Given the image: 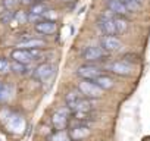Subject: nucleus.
I'll return each instance as SVG.
<instances>
[{
	"label": "nucleus",
	"instance_id": "nucleus-29",
	"mask_svg": "<svg viewBox=\"0 0 150 141\" xmlns=\"http://www.w3.org/2000/svg\"><path fill=\"white\" fill-rule=\"evenodd\" d=\"M16 0H5V2H3V5H5V8H8L9 11H12L15 6H16Z\"/></svg>",
	"mask_w": 150,
	"mask_h": 141
},
{
	"label": "nucleus",
	"instance_id": "nucleus-14",
	"mask_svg": "<svg viewBox=\"0 0 150 141\" xmlns=\"http://www.w3.org/2000/svg\"><path fill=\"white\" fill-rule=\"evenodd\" d=\"M12 59L19 62V63H24V65H28L31 63L34 59L30 53V50H25V49H16L12 51Z\"/></svg>",
	"mask_w": 150,
	"mask_h": 141
},
{
	"label": "nucleus",
	"instance_id": "nucleus-31",
	"mask_svg": "<svg viewBox=\"0 0 150 141\" xmlns=\"http://www.w3.org/2000/svg\"><path fill=\"white\" fill-rule=\"evenodd\" d=\"M135 2H137V3H140V5H143V3L146 2V0H135Z\"/></svg>",
	"mask_w": 150,
	"mask_h": 141
},
{
	"label": "nucleus",
	"instance_id": "nucleus-15",
	"mask_svg": "<svg viewBox=\"0 0 150 141\" xmlns=\"http://www.w3.org/2000/svg\"><path fill=\"white\" fill-rule=\"evenodd\" d=\"M108 9L109 11H112L116 16H127L128 15V11H127V8L119 2V0H108Z\"/></svg>",
	"mask_w": 150,
	"mask_h": 141
},
{
	"label": "nucleus",
	"instance_id": "nucleus-27",
	"mask_svg": "<svg viewBox=\"0 0 150 141\" xmlns=\"http://www.w3.org/2000/svg\"><path fill=\"white\" fill-rule=\"evenodd\" d=\"M15 18H16L21 24H25V22L28 21V15L24 13V12H18V13H15Z\"/></svg>",
	"mask_w": 150,
	"mask_h": 141
},
{
	"label": "nucleus",
	"instance_id": "nucleus-22",
	"mask_svg": "<svg viewBox=\"0 0 150 141\" xmlns=\"http://www.w3.org/2000/svg\"><path fill=\"white\" fill-rule=\"evenodd\" d=\"M9 96H11V87L6 85V84H3L2 81H0V102L8 100Z\"/></svg>",
	"mask_w": 150,
	"mask_h": 141
},
{
	"label": "nucleus",
	"instance_id": "nucleus-13",
	"mask_svg": "<svg viewBox=\"0 0 150 141\" xmlns=\"http://www.w3.org/2000/svg\"><path fill=\"white\" fill-rule=\"evenodd\" d=\"M46 46V41L44 40H40V38H27V40H22L16 44L18 49H25V50H31V49H43Z\"/></svg>",
	"mask_w": 150,
	"mask_h": 141
},
{
	"label": "nucleus",
	"instance_id": "nucleus-21",
	"mask_svg": "<svg viewBox=\"0 0 150 141\" xmlns=\"http://www.w3.org/2000/svg\"><path fill=\"white\" fill-rule=\"evenodd\" d=\"M46 11H47V6H46L44 2H35V3L31 6V9H30L28 13H34V15H40V16H41Z\"/></svg>",
	"mask_w": 150,
	"mask_h": 141
},
{
	"label": "nucleus",
	"instance_id": "nucleus-4",
	"mask_svg": "<svg viewBox=\"0 0 150 141\" xmlns=\"http://www.w3.org/2000/svg\"><path fill=\"white\" fill-rule=\"evenodd\" d=\"M112 74L118 75V77H129L132 75V65L125 62V60H116V62H112L110 65L106 66Z\"/></svg>",
	"mask_w": 150,
	"mask_h": 141
},
{
	"label": "nucleus",
	"instance_id": "nucleus-12",
	"mask_svg": "<svg viewBox=\"0 0 150 141\" xmlns=\"http://www.w3.org/2000/svg\"><path fill=\"white\" fill-rule=\"evenodd\" d=\"M34 30L37 32L43 34V35H50V34H54L56 32L57 27H56V22H53V21H44L43 19V21H40V22H37L34 25Z\"/></svg>",
	"mask_w": 150,
	"mask_h": 141
},
{
	"label": "nucleus",
	"instance_id": "nucleus-30",
	"mask_svg": "<svg viewBox=\"0 0 150 141\" xmlns=\"http://www.w3.org/2000/svg\"><path fill=\"white\" fill-rule=\"evenodd\" d=\"M21 3H22V5H31V6H33V5L35 3V0H21Z\"/></svg>",
	"mask_w": 150,
	"mask_h": 141
},
{
	"label": "nucleus",
	"instance_id": "nucleus-5",
	"mask_svg": "<svg viewBox=\"0 0 150 141\" xmlns=\"http://www.w3.org/2000/svg\"><path fill=\"white\" fill-rule=\"evenodd\" d=\"M5 123H6V128L13 134H22L24 129H25V119L21 115H16V113H11L6 118Z\"/></svg>",
	"mask_w": 150,
	"mask_h": 141
},
{
	"label": "nucleus",
	"instance_id": "nucleus-26",
	"mask_svg": "<svg viewBox=\"0 0 150 141\" xmlns=\"http://www.w3.org/2000/svg\"><path fill=\"white\" fill-rule=\"evenodd\" d=\"M13 18H15V13H13L12 11H6L5 15L2 16V22H3V24H8V22H11Z\"/></svg>",
	"mask_w": 150,
	"mask_h": 141
},
{
	"label": "nucleus",
	"instance_id": "nucleus-3",
	"mask_svg": "<svg viewBox=\"0 0 150 141\" xmlns=\"http://www.w3.org/2000/svg\"><path fill=\"white\" fill-rule=\"evenodd\" d=\"M105 70L97 66V65H91V63H87V65H83L77 69V75L81 78V80H96L99 75H102Z\"/></svg>",
	"mask_w": 150,
	"mask_h": 141
},
{
	"label": "nucleus",
	"instance_id": "nucleus-23",
	"mask_svg": "<svg viewBox=\"0 0 150 141\" xmlns=\"http://www.w3.org/2000/svg\"><path fill=\"white\" fill-rule=\"evenodd\" d=\"M11 69L13 70V72H16V74H25V72H27V65L13 60V62L11 63Z\"/></svg>",
	"mask_w": 150,
	"mask_h": 141
},
{
	"label": "nucleus",
	"instance_id": "nucleus-9",
	"mask_svg": "<svg viewBox=\"0 0 150 141\" xmlns=\"http://www.w3.org/2000/svg\"><path fill=\"white\" fill-rule=\"evenodd\" d=\"M53 69H54L53 65H50V63H41V65H38V66L34 69L33 77H34V80H37V81H46L47 78L52 77Z\"/></svg>",
	"mask_w": 150,
	"mask_h": 141
},
{
	"label": "nucleus",
	"instance_id": "nucleus-11",
	"mask_svg": "<svg viewBox=\"0 0 150 141\" xmlns=\"http://www.w3.org/2000/svg\"><path fill=\"white\" fill-rule=\"evenodd\" d=\"M68 109H69L72 113H77V112H91L93 103H91V99L83 97V99H80L78 102H75L74 104L68 106Z\"/></svg>",
	"mask_w": 150,
	"mask_h": 141
},
{
	"label": "nucleus",
	"instance_id": "nucleus-28",
	"mask_svg": "<svg viewBox=\"0 0 150 141\" xmlns=\"http://www.w3.org/2000/svg\"><path fill=\"white\" fill-rule=\"evenodd\" d=\"M28 21L37 24V22L43 21V16H40V15H34V13H28Z\"/></svg>",
	"mask_w": 150,
	"mask_h": 141
},
{
	"label": "nucleus",
	"instance_id": "nucleus-19",
	"mask_svg": "<svg viewBox=\"0 0 150 141\" xmlns=\"http://www.w3.org/2000/svg\"><path fill=\"white\" fill-rule=\"evenodd\" d=\"M84 96L81 94V91L77 88V90H72V91H69L68 94H66V97H65V100H66V104L68 106H71V104H74L75 102H78L80 99H83Z\"/></svg>",
	"mask_w": 150,
	"mask_h": 141
},
{
	"label": "nucleus",
	"instance_id": "nucleus-32",
	"mask_svg": "<svg viewBox=\"0 0 150 141\" xmlns=\"http://www.w3.org/2000/svg\"><path fill=\"white\" fill-rule=\"evenodd\" d=\"M0 141H5V137L3 135H0Z\"/></svg>",
	"mask_w": 150,
	"mask_h": 141
},
{
	"label": "nucleus",
	"instance_id": "nucleus-8",
	"mask_svg": "<svg viewBox=\"0 0 150 141\" xmlns=\"http://www.w3.org/2000/svg\"><path fill=\"white\" fill-rule=\"evenodd\" d=\"M68 134H69L72 141H83V140H86L90 135V128L86 123H78L77 122L75 125H72L69 128Z\"/></svg>",
	"mask_w": 150,
	"mask_h": 141
},
{
	"label": "nucleus",
	"instance_id": "nucleus-20",
	"mask_svg": "<svg viewBox=\"0 0 150 141\" xmlns=\"http://www.w3.org/2000/svg\"><path fill=\"white\" fill-rule=\"evenodd\" d=\"M119 2L127 8L128 12H140L141 11V5L137 3L135 0H119Z\"/></svg>",
	"mask_w": 150,
	"mask_h": 141
},
{
	"label": "nucleus",
	"instance_id": "nucleus-2",
	"mask_svg": "<svg viewBox=\"0 0 150 141\" xmlns=\"http://www.w3.org/2000/svg\"><path fill=\"white\" fill-rule=\"evenodd\" d=\"M109 57V53L105 51L100 46H91V47H87L84 49L83 51V59L87 60V62H103Z\"/></svg>",
	"mask_w": 150,
	"mask_h": 141
},
{
	"label": "nucleus",
	"instance_id": "nucleus-1",
	"mask_svg": "<svg viewBox=\"0 0 150 141\" xmlns=\"http://www.w3.org/2000/svg\"><path fill=\"white\" fill-rule=\"evenodd\" d=\"M78 90L87 99H99L103 94V90L91 80H81V82L78 84Z\"/></svg>",
	"mask_w": 150,
	"mask_h": 141
},
{
	"label": "nucleus",
	"instance_id": "nucleus-25",
	"mask_svg": "<svg viewBox=\"0 0 150 141\" xmlns=\"http://www.w3.org/2000/svg\"><path fill=\"white\" fill-rule=\"evenodd\" d=\"M11 70V63L6 59H0V75H6Z\"/></svg>",
	"mask_w": 150,
	"mask_h": 141
},
{
	"label": "nucleus",
	"instance_id": "nucleus-24",
	"mask_svg": "<svg viewBox=\"0 0 150 141\" xmlns=\"http://www.w3.org/2000/svg\"><path fill=\"white\" fill-rule=\"evenodd\" d=\"M41 16H43L44 21H53V22H56V19H57V12L53 11V9H47Z\"/></svg>",
	"mask_w": 150,
	"mask_h": 141
},
{
	"label": "nucleus",
	"instance_id": "nucleus-7",
	"mask_svg": "<svg viewBox=\"0 0 150 141\" xmlns=\"http://www.w3.org/2000/svg\"><path fill=\"white\" fill-rule=\"evenodd\" d=\"M68 122H69V109L68 107L56 110L52 116V125L56 131L65 129L68 126Z\"/></svg>",
	"mask_w": 150,
	"mask_h": 141
},
{
	"label": "nucleus",
	"instance_id": "nucleus-17",
	"mask_svg": "<svg viewBox=\"0 0 150 141\" xmlns=\"http://www.w3.org/2000/svg\"><path fill=\"white\" fill-rule=\"evenodd\" d=\"M113 24H115L116 34H122V32H125L127 28H128V21H127L124 16H115V18H113Z\"/></svg>",
	"mask_w": 150,
	"mask_h": 141
},
{
	"label": "nucleus",
	"instance_id": "nucleus-10",
	"mask_svg": "<svg viewBox=\"0 0 150 141\" xmlns=\"http://www.w3.org/2000/svg\"><path fill=\"white\" fill-rule=\"evenodd\" d=\"M97 27L100 28V31L103 32V35H116L115 24H113V19H110V18L99 16V19H97Z\"/></svg>",
	"mask_w": 150,
	"mask_h": 141
},
{
	"label": "nucleus",
	"instance_id": "nucleus-16",
	"mask_svg": "<svg viewBox=\"0 0 150 141\" xmlns=\"http://www.w3.org/2000/svg\"><path fill=\"white\" fill-rule=\"evenodd\" d=\"M103 91L105 90H109V88H112L113 85H115V81H113V78H110L109 75H106V74H102V75H99L96 80H93Z\"/></svg>",
	"mask_w": 150,
	"mask_h": 141
},
{
	"label": "nucleus",
	"instance_id": "nucleus-6",
	"mask_svg": "<svg viewBox=\"0 0 150 141\" xmlns=\"http://www.w3.org/2000/svg\"><path fill=\"white\" fill-rule=\"evenodd\" d=\"M99 43H100V47L105 51H108L109 54L110 53H115V51H119L122 49L121 40H118L115 35H102L100 40H99Z\"/></svg>",
	"mask_w": 150,
	"mask_h": 141
},
{
	"label": "nucleus",
	"instance_id": "nucleus-18",
	"mask_svg": "<svg viewBox=\"0 0 150 141\" xmlns=\"http://www.w3.org/2000/svg\"><path fill=\"white\" fill-rule=\"evenodd\" d=\"M49 140L50 141H72L71 137H69V134H68V131H65V129H60V131L53 132L49 137Z\"/></svg>",
	"mask_w": 150,
	"mask_h": 141
}]
</instances>
